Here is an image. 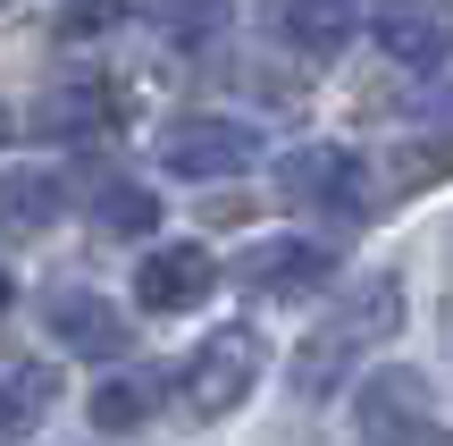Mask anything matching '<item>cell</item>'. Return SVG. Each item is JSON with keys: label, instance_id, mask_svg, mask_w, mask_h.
Returning <instances> with one entry per match:
<instances>
[{"label": "cell", "instance_id": "cell-2", "mask_svg": "<svg viewBox=\"0 0 453 446\" xmlns=\"http://www.w3.org/2000/svg\"><path fill=\"white\" fill-rule=\"evenodd\" d=\"M252 379H260V329H211L194 354H185V371H177V396H185V413L194 421H219V413H235L243 396H252Z\"/></svg>", "mask_w": 453, "mask_h": 446}, {"label": "cell", "instance_id": "cell-7", "mask_svg": "<svg viewBox=\"0 0 453 446\" xmlns=\"http://www.w3.org/2000/svg\"><path fill=\"white\" fill-rule=\"evenodd\" d=\"M370 43L403 67H445L453 59V0H387L370 17Z\"/></svg>", "mask_w": 453, "mask_h": 446}, {"label": "cell", "instance_id": "cell-14", "mask_svg": "<svg viewBox=\"0 0 453 446\" xmlns=\"http://www.w3.org/2000/svg\"><path fill=\"white\" fill-rule=\"evenodd\" d=\"M84 202H93V211L110 219L118 236H151V228H160V202H151L143 185H127V177H110V168H101V177L84 185Z\"/></svg>", "mask_w": 453, "mask_h": 446}, {"label": "cell", "instance_id": "cell-18", "mask_svg": "<svg viewBox=\"0 0 453 446\" xmlns=\"http://www.w3.org/2000/svg\"><path fill=\"white\" fill-rule=\"evenodd\" d=\"M0 312H9V270H0Z\"/></svg>", "mask_w": 453, "mask_h": 446}, {"label": "cell", "instance_id": "cell-4", "mask_svg": "<svg viewBox=\"0 0 453 446\" xmlns=\"http://www.w3.org/2000/svg\"><path fill=\"white\" fill-rule=\"evenodd\" d=\"M370 168L353 160L344 144H303V152H286V177H277V194L286 202H303V211H336V219H361L370 211Z\"/></svg>", "mask_w": 453, "mask_h": 446}, {"label": "cell", "instance_id": "cell-1", "mask_svg": "<svg viewBox=\"0 0 453 446\" xmlns=\"http://www.w3.org/2000/svg\"><path fill=\"white\" fill-rule=\"evenodd\" d=\"M403 329V278H370L361 295H344V312H327L319 329L294 346V396L303 404H327L344 379L361 371V354L370 346H387V337Z\"/></svg>", "mask_w": 453, "mask_h": 446}, {"label": "cell", "instance_id": "cell-3", "mask_svg": "<svg viewBox=\"0 0 453 446\" xmlns=\"http://www.w3.org/2000/svg\"><path fill=\"white\" fill-rule=\"evenodd\" d=\"M260 160V135L243 127V118H168L160 127V168L168 177H243V168Z\"/></svg>", "mask_w": 453, "mask_h": 446}, {"label": "cell", "instance_id": "cell-17", "mask_svg": "<svg viewBox=\"0 0 453 446\" xmlns=\"http://www.w3.org/2000/svg\"><path fill=\"white\" fill-rule=\"evenodd\" d=\"M127 17V0H67L59 9V43H84V34H110Z\"/></svg>", "mask_w": 453, "mask_h": 446}, {"label": "cell", "instance_id": "cell-13", "mask_svg": "<svg viewBox=\"0 0 453 446\" xmlns=\"http://www.w3.org/2000/svg\"><path fill=\"white\" fill-rule=\"evenodd\" d=\"M50 404H59V379H50V371H9V379H0V438H26L34 421H50Z\"/></svg>", "mask_w": 453, "mask_h": 446}, {"label": "cell", "instance_id": "cell-6", "mask_svg": "<svg viewBox=\"0 0 453 446\" xmlns=\"http://www.w3.org/2000/svg\"><path fill=\"white\" fill-rule=\"evenodd\" d=\"M42 320H50V337H59L67 354H84V363H118V354L134 346V320L118 312L110 295H93V286H59V295L42 303Z\"/></svg>", "mask_w": 453, "mask_h": 446}, {"label": "cell", "instance_id": "cell-9", "mask_svg": "<svg viewBox=\"0 0 453 446\" xmlns=\"http://www.w3.org/2000/svg\"><path fill=\"white\" fill-rule=\"evenodd\" d=\"M428 413H437V387H428V371H370L353 396V421L370 438H403V430H428Z\"/></svg>", "mask_w": 453, "mask_h": 446}, {"label": "cell", "instance_id": "cell-16", "mask_svg": "<svg viewBox=\"0 0 453 446\" xmlns=\"http://www.w3.org/2000/svg\"><path fill=\"white\" fill-rule=\"evenodd\" d=\"M151 26H160L168 43H211L226 26V0H151Z\"/></svg>", "mask_w": 453, "mask_h": 446}, {"label": "cell", "instance_id": "cell-10", "mask_svg": "<svg viewBox=\"0 0 453 446\" xmlns=\"http://www.w3.org/2000/svg\"><path fill=\"white\" fill-rule=\"evenodd\" d=\"M67 211V185L50 168H9L0 177V236H42Z\"/></svg>", "mask_w": 453, "mask_h": 446}, {"label": "cell", "instance_id": "cell-12", "mask_svg": "<svg viewBox=\"0 0 453 446\" xmlns=\"http://www.w3.org/2000/svg\"><path fill=\"white\" fill-rule=\"evenodd\" d=\"M160 413V371H134V379H101L93 387V430H134V421Z\"/></svg>", "mask_w": 453, "mask_h": 446}, {"label": "cell", "instance_id": "cell-8", "mask_svg": "<svg viewBox=\"0 0 453 446\" xmlns=\"http://www.w3.org/2000/svg\"><path fill=\"white\" fill-rule=\"evenodd\" d=\"M211 286H219L211 245H160V253H143V270H134V303H143V312H194Z\"/></svg>", "mask_w": 453, "mask_h": 446}, {"label": "cell", "instance_id": "cell-11", "mask_svg": "<svg viewBox=\"0 0 453 446\" xmlns=\"http://www.w3.org/2000/svg\"><path fill=\"white\" fill-rule=\"evenodd\" d=\"M269 26L286 34L294 51H311V59H327V51L353 34V0H269Z\"/></svg>", "mask_w": 453, "mask_h": 446}, {"label": "cell", "instance_id": "cell-5", "mask_svg": "<svg viewBox=\"0 0 453 446\" xmlns=\"http://www.w3.org/2000/svg\"><path fill=\"white\" fill-rule=\"evenodd\" d=\"M336 278V253L319 245V236H277V245H252L235 262V286L260 303H294V295H319V286Z\"/></svg>", "mask_w": 453, "mask_h": 446}, {"label": "cell", "instance_id": "cell-15", "mask_svg": "<svg viewBox=\"0 0 453 446\" xmlns=\"http://www.w3.org/2000/svg\"><path fill=\"white\" fill-rule=\"evenodd\" d=\"M101 118H110V110H101V93H93V84H59V93H42L34 127H42V135H93Z\"/></svg>", "mask_w": 453, "mask_h": 446}]
</instances>
